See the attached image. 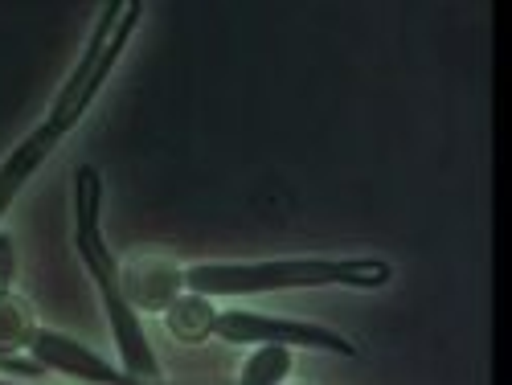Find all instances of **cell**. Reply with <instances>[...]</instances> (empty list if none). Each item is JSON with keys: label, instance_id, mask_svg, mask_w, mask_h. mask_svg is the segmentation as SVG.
Here are the masks:
<instances>
[{"label": "cell", "instance_id": "6da1fadb", "mask_svg": "<svg viewBox=\"0 0 512 385\" xmlns=\"http://www.w3.org/2000/svg\"><path fill=\"white\" fill-rule=\"evenodd\" d=\"M99 218H103V177H99L95 164H78L74 168V246H78V259L99 287V299H103V312L111 320V336L119 345L123 369L136 373V377H160V361H156L148 336H144L140 312L123 299L119 263L107 250Z\"/></svg>", "mask_w": 512, "mask_h": 385}, {"label": "cell", "instance_id": "7a4b0ae2", "mask_svg": "<svg viewBox=\"0 0 512 385\" xmlns=\"http://www.w3.org/2000/svg\"><path fill=\"white\" fill-rule=\"evenodd\" d=\"M394 267L373 254L353 259H275V263H197L185 271V287L213 295H263L291 287H386Z\"/></svg>", "mask_w": 512, "mask_h": 385}, {"label": "cell", "instance_id": "3957f363", "mask_svg": "<svg viewBox=\"0 0 512 385\" xmlns=\"http://www.w3.org/2000/svg\"><path fill=\"white\" fill-rule=\"evenodd\" d=\"M140 17H144L140 0H132V5H115V0H111V5L99 9L95 29H91V37H87V50H82L78 66H74L70 78L62 82V91L54 95V107H50V115H46V123H54L62 136H70L74 123L91 111V103H95V95L103 91L107 74H111L115 62L123 58L127 41H132Z\"/></svg>", "mask_w": 512, "mask_h": 385}, {"label": "cell", "instance_id": "277c9868", "mask_svg": "<svg viewBox=\"0 0 512 385\" xmlns=\"http://www.w3.org/2000/svg\"><path fill=\"white\" fill-rule=\"evenodd\" d=\"M213 336L230 340V345H287V349H316V353H336V357H361L357 340L336 332L316 320H291V316H263V312H218L213 320Z\"/></svg>", "mask_w": 512, "mask_h": 385}, {"label": "cell", "instance_id": "5b68a950", "mask_svg": "<svg viewBox=\"0 0 512 385\" xmlns=\"http://www.w3.org/2000/svg\"><path fill=\"white\" fill-rule=\"evenodd\" d=\"M29 353H33L37 365H46L54 373H66V377H78V381H91V385H173L164 377H136L127 369H115L111 361H103L87 345H78L74 336H62L54 328H37Z\"/></svg>", "mask_w": 512, "mask_h": 385}, {"label": "cell", "instance_id": "8992f818", "mask_svg": "<svg viewBox=\"0 0 512 385\" xmlns=\"http://www.w3.org/2000/svg\"><path fill=\"white\" fill-rule=\"evenodd\" d=\"M119 287L136 312L164 316V308L185 291V271L173 259H164V254H132L119 267Z\"/></svg>", "mask_w": 512, "mask_h": 385}, {"label": "cell", "instance_id": "52a82bcc", "mask_svg": "<svg viewBox=\"0 0 512 385\" xmlns=\"http://www.w3.org/2000/svg\"><path fill=\"white\" fill-rule=\"evenodd\" d=\"M62 140H66V136L58 132L54 123H41L37 132H29V136L5 156V164H0V218L9 213V205L17 201V193L25 189V181L41 168V160L54 156V148H58Z\"/></svg>", "mask_w": 512, "mask_h": 385}, {"label": "cell", "instance_id": "ba28073f", "mask_svg": "<svg viewBox=\"0 0 512 385\" xmlns=\"http://www.w3.org/2000/svg\"><path fill=\"white\" fill-rule=\"evenodd\" d=\"M213 320H218V308L197 291H181L173 304L164 308V328L173 340H181V345H205L213 336Z\"/></svg>", "mask_w": 512, "mask_h": 385}, {"label": "cell", "instance_id": "9c48e42d", "mask_svg": "<svg viewBox=\"0 0 512 385\" xmlns=\"http://www.w3.org/2000/svg\"><path fill=\"white\" fill-rule=\"evenodd\" d=\"M37 328L41 324H37V312L29 299L17 291H0V357L29 353Z\"/></svg>", "mask_w": 512, "mask_h": 385}, {"label": "cell", "instance_id": "30bf717a", "mask_svg": "<svg viewBox=\"0 0 512 385\" xmlns=\"http://www.w3.org/2000/svg\"><path fill=\"white\" fill-rule=\"evenodd\" d=\"M295 357L287 345H254V353L238 369V385H283Z\"/></svg>", "mask_w": 512, "mask_h": 385}, {"label": "cell", "instance_id": "8fae6325", "mask_svg": "<svg viewBox=\"0 0 512 385\" xmlns=\"http://www.w3.org/2000/svg\"><path fill=\"white\" fill-rule=\"evenodd\" d=\"M13 279H17V246L0 230V291H13Z\"/></svg>", "mask_w": 512, "mask_h": 385}, {"label": "cell", "instance_id": "7c38bea8", "mask_svg": "<svg viewBox=\"0 0 512 385\" xmlns=\"http://www.w3.org/2000/svg\"><path fill=\"white\" fill-rule=\"evenodd\" d=\"M0 385H13V381H5V377H0Z\"/></svg>", "mask_w": 512, "mask_h": 385}]
</instances>
